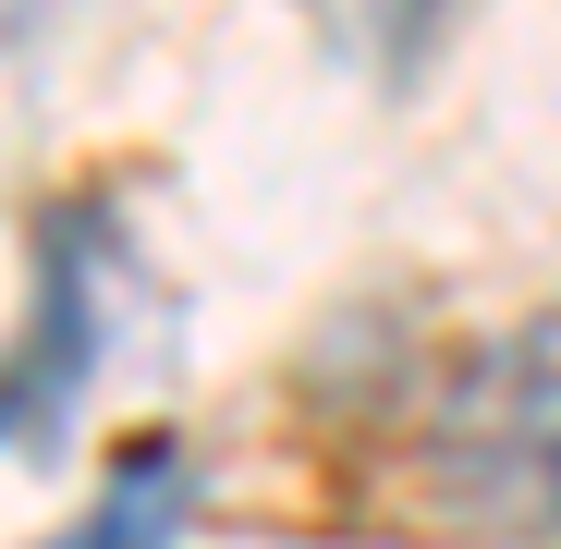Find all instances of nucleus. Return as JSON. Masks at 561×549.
<instances>
[{
    "instance_id": "1",
    "label": "nucleus",
    "mask_w": 561,
    "mask_h": 549,
    "mask_svg": "<svg viewBox=\"0 0 561 549\" xmlns=\"http://www.w3.org/2000/svg\"><path fill=\"white\" fill-rule=\"evenodd\" d=\"M427 501L463 537H561V318L501 330L427 427Z\"/></svg>"
},
{
    "instance_id": "2",
    "label": "nucleus",
    "mask_w": 561,
    "mask_h": 549,
    "mask_svg": "<svg viewBox=\"0 0 561 549\" xmlns=\"http://www.w3.org/2000/svg\"><path fill=\"white\" fill-rule=\"evenodd\" d=\"M111 208H61L49 244H37V318L13 342V366H0V451H49V427L85 403V379H99V294H111Z\"/></svg>"
},
{
    "instance_id": "3",
    "label": "nucleus",
    "mask_w": 561,
    "mask_h": 549,
    "mask_svg": "<svg viewBox=\"0 0 561 549\" xmlns=\"http://www.w3.org/2000/svg\"><path fill=\"white\" fill-rule=\"evenodd\" d=\"M183 501H196V465H183L171 439H147V451H123V477L85 501V525L49 537V549H171L183 537Z\"/></svg>"
},
{
    "instance_id": "4",
    "label": "nucleus",
    "mask_w": 561,
    "mask_h": 549,
    "mask_svg": "<svg viewBox=\"0 0 561 549\" xmlns=\"http://www.w3.org/2000/svg\"><path fill=\"white\" fill-rule=\"evenodd\" d=\"M306 13H318V37H330L354 73H415L463 0H306Z\"/></svg>"
}]
</instances>
